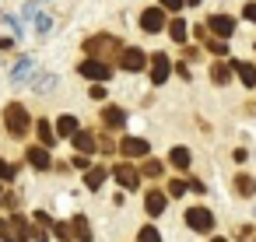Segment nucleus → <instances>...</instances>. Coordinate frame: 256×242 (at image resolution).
Wrapping results in <instances>:
<instances>
[{
  "label": "nucleus",
  "mask_w": 256,
  "mask_h": 242,
  "mask_svg": "<svg viewBox=\"0 0 256 242\" xmlns=\"http://www.w3.org/2000/svg\"><path fill=\"white\" fill-rule=\"evenodd\" d=\"M246 18L256 25V0H252V4H246Z\"/></svg>",
  "instance_id": "37"
},
{
  "label": "nucleus",
  "mask_w": 256,
  "mask_h": 242,
  "mask_svg": "<svg viewBox=\"0 0 256 242\" xmlns=\"http://www.w3.org/2000/svg\"><path fill=\"white\" fill-rule=\"evenodd\" d=\"M144 64H148V60H144V53H140L137 46H130V50H123V53H120V67H123V70H130V74L144 70Z\"/></svg>",
  "instance_id": "5"
},
{
  "label": "nucleus",
  "mask_w": 256,
  "mask_h": 242,
  "mask_svg": "<svg viewBox=\"0 0 256 242\" xmlns=\"http://www.w3.org/2000/svg\"><path fill=\"white\" fill-rule=\"evenodd\" d=\"M207 28H210V32L218 36V39H228V36L235 32V22H232L228 14H214V18L207 22Z\"/></svg>",
  "instance_id": "9"
},
{
  "label": "nucleus",
  "mask_w": 256,
  "mask_h": 242,
  "mask_svg": "<svg viewBox=\"0 0 256 242\" xmlns=\"http://www.w3.org/2000/svg\"><path fill=\"white\" fill-rule=\"evenodd\" d=\"M186 190H193V193H204V182H200V179H190V182H186Z\"/></svg>",
  "instance_id": "38"
},
{
  "label": "nucleus",
  "mask_w": 256,
  "mask_h": 242,
  "mask_svg": "<svg viewBox=\"0 0 256 242\" xmlns=\"http://www.w3.org/2000/svg\"><path fill=\"white\" fill-rule=\"evenodd\" d=\"M168 36H172L176 42H186V22H182V18L168 22Z\"/></svg>",
  "instance_id": "25"
},
{
  "label": "nucleus",
  "mask_w": 256,
  "mask_h": 242,
  "mask_svg": "<svg viewBox=\"0 0 256 242\" xmlns=\"http://www.w3.org/2000/svg\"><path fill=\"white\" fill-rule=\"evenodd\" d=\"M116 182H120L123 190H137V186H140V172H137L134 165H116Z\"/></svg>",
  "instance_id": "8"
},
{
  "label": "nucleus",
  "mask_w": 256,
  "mask_h": 242,
  "mask_svg": "<svg viewBox=\"0 0 256 242\" xmlns=\"http://www.w3.org/2000/svg\"><path fill=\"white\" fill-rule=\"evenodd\" d=\"M0 238L11 242V224H8V218H0Z\"/></svg>",
  "instance_id": "34"
},
{
  "label": "nucleus",
  "mask_w": 256,
  "mask_h": 242,
  "mask_svg": "<svg viewBox=\"0 0 256 242\" xmlns=\"http://www.w3.org/2000/svg\"><path fill=\"white\" fill-rule=\"evenodd\" d=\"M36 134H39V140H42V148H50V144L56 140V134H53V126H50L46 120H39V123H36Z\"/></svg>",
  "instance_id": "22"
},
{
  "label": "nucleus",
  "mask_w": 256,
  "mask_h": 242,
  "mask_svg": "<svg viewBox=\"0 0 256 242\" xmlns=\"http://www.w3.org/2000/svg\"><path fill=\"white\" fill-rule=\"evenodd\" d=\"M102 123H106L109 130H120V126L126 123V109H120V106H106V109H102Z\"/></svg>",
  "instance_id": "11"
},
{
  "label": "nucleus",
  "mask_w": 256,
  "mask_h": 242,
  "mask_svg": "<svg viewBox=\"0 0 256 242\" xmlns=\"http://www.w3.org/2000/svg\"><path fill=\"white\" fill-rule=\"evenodd\" d=\"M186 193V182L182 179H168V196H182Z\"/></svg>",
  "instance_id": "29"
},
{
  "label": "nucleus",
  "mask_w": 256,
  "mask_h": 242,
  "mask_svg": "<svg viewBox=\"0 0 256 242\" xmlns=\"http://www.w3.org/2000/svg\"><path fill=\"white\" fill-rule=\"evenodd\" d=\"M144 176H162V162L148 158V165H144Z\"/></svg>",
  "instance_id": "32"
},
{
  "label": "nucleus",
  "mask_w": 256,
  "mask_h": 242,
  "mask_svg": "<svg viewBox=\"0 0 256 242\" xmlns=\"http://www.w3.org/2000/svg\"><path fill=\"white\" fill-rule=\"evenodd\" d=\"M32 70H36V60H32V56H25V60H22L14 70H11V81H14V84H22V81H25Z\"/></svg>",
  "instance_id": "19"
},
{
  "label": "nucleus",
  "mask_w": 256,
  "mask_h": 242,
  "mask_svg": "<svg viewBox=\"0 0 256 242\" xmlns=\"http://www.w3.org/2000/svg\"><path fill=\"white\" fill-rule=\"evenodd\" d=\"M70 238H78V242H92V224H88L84 214H78V218L70 221Z\"/></svg>",
  "instance_id": "14"
},
{
  "label": "nucleus",
  "mask_w": 256,
  "mask_h": 242,
  "mask_svg": "<svg viewBox=\"0 0 256 242\" xmlns=\"http://www.w3.org/2000/svg\"><path fill=\"white\" fill-rule=\"evenodd\" d=\"M204 46H207L214 56H224V53H228V42H224V39H204Z\"/></svg>",
  "instance_id": "26"
},
{
  "label": "nucleus",
  "mask_w": 256,
  "mask_h": 242,
  "mask_svg": "<svg viewBox=\"0 0 256 242\" xmlns=\"http://www.w3.org/2000/svg\"><path fill=\"white\" fill-rule=\"evenodd\" d=\"M140 28H144V32H162V28H165V11L148 8V11L140 14Z\"/></svg>",
  "instance_id": "7"
},
{
  "label": "nucleus",
  "mask_w": 256,
  "mask_h": 242,
  "mask_svg": "<svg viewBox=\"0 0 256 242\" xmlns=\"http://www.w3.org/2000/svg\"><path fill=\"white\" fill-rule=\"evenodd\" d=\"M84 53H88V60H102V64H112V60H120V39H112V36H92V39H84Z\"/></svg>",
  "instance_id": "1"
},
{
  "label": "nucleus",
  "mask_w": 256,
  "mask_h": 242,
  "mask_svg": "<svg viewBox=\"0 0 256 242\" xmlns=\"http://www.w3.org/2000/svg\"><path fill=\"white\" fill-rule=\"evenodd\" d=\"M53 235H56L60 242H70V224H64V221H56V224H53Z\"/></svg>",
  "instance_id": "28"
},
{
  "label": "nucleus",
  "mask_w": 256,
  "mask_h": 242,
  "mask_svg": "<svg viewBox=\"0 0 256 242\" xmlns=\"http://www.w3.org/2000/svg\"><path fill=\"white\" fill-rule=\"evenodd\" d=\"M144 207H148V214H151V218H158V214L165 210V193L151 190V193H148V200H144Z\"/></svg>",
  "instance_id": "18"
},
{
  "label": "nucleus",
  "mask_w": 256,
  "mask_h": 242,
  "mask_svg": "<svg viewBox=\"0 0 256 242\" xmlns=\"http://www.w3.org/2000/svg\"><path fill=\"white\" fill-rule=\"evenodd\" d=\"M214 242H224V238H214Z\"/></svg>",
  "instance_id": "40"
},
{
  "label": "nucleus",
  "mask_w": 256,
  "mask_h": 242,
  "mask_svg": "<svg viewBox=\"0 0 256 242\" xmlns=\"http://www.w3.org/2000/svg\"><path fill=\"white\" fill-rule=\"evenodd\" d=\"M32 22H36V28H39V32H50V18H46V14H36Z\"/></svg>",
  "instance_id": "33"
},
{
  "label": "nucleus",
  "mask_w": 256,
  "mask_h": 242,
  "mask_svg": "<svg viewBox=\"0 0 256 242\" xmlns=\"http://www.w3.org/2000/svg\"><path fill=\"white\" fill-rule=\"evenodd\" d=\"M182 4H200V0H182Z\"/></svg>",
  "instance_id": "39"
},
{
  "label": "nucleus",
  "mask_w": 256,
  "mask_h": 242,
  "mask_svg": "<svg viewBox=\"0 0 256 242\" xmlns=\"http://www.w3.org/2000/svg\"><path fill=\"white\" fill-rule=\"evenodd\" d=\"M70 140H74V148H78V151H81L84 158H88V154L95 151V144H98V137H95L92 130H78V134H74Z\"/></svg>",
  "instance_id": "12"
},
{
  "label": "nucleus",
  "mask_w": 256,
  "mask_h": 242,
  "mask_svg": "<svg viewBox=\"0 0 256 242\" xmlns=\"http://www.w3.org/2000/svg\"><path fill=\"white\" fill-rule=\"evenodd\" d=\"M8 224H11V242H28L32 238V228H28L25 218H11Z\"/></svg>",
  "instance_id": "16"
},
{
  "label": "nucleus",
  "mask_w": 256,
  "mask_h": 242,
  "mask_svg": "<svg viewBox=\"0 0 256 242\" xmlns=\"http://www.w3.org/2000/svg\"><path fill=\"white\" fill-rule=\"evenodd\" d=\"M102 182H106V168H88V172H84V186H88V190H98Z\"/></svg>",
  "instance_id": "24"
},
{
  "label": "nucleus",
  "mask_w": 256,
  "mask_h": 242,
  "mask_svg": "<svg viewBox=\"0 0 256 242\" xmlns=\"http://www.w3.org/2000/svg\"><path fill=\"white\" fill-rule=\"evenodd\" d=\"M25 158H28V165H32V168H50V165H53L50 148H42V144H39V148H28V154H25Z\"/></svg>",
  "instance_id": "13"
},
{
  "label": "nucleus",
  "mask_w": 256,
  "mask_h": 242,
  "mask_svg": "<svg viewBox=\"0 0 256 242\" xmlns=\"http://www.w3.org/2000/svg\"><path fill=\"white\" fill-rule=\"evenodd\" d=\"M158 4H162L165 11H179V8H182V0H158Z\"/></svg>",
  "instance_id": "35"
},
{
  "label": "nucleus",
  "mask_w": 256,
  "mask_h": 242,
  "mask_svg": "<svg viewBox=\"0 0 256 242\" xmlns=\"http://www.w3.org/2000/svg\"><path fill=\"white\" fill-rule=\"evenodd\" d=\"M14 172H18V168H14L11 162H4V158H0V179H14Z\"/></svg>",
  "instance_id": "30"
},
{
  "label": "nucleus",
  "mask_w": 256,
  "mask_h": 242,
  "mask_svg": "<svg viewBox=\"0 0 256 242\" xmlns=\"http://www.w3.org/2000/svg\"><path fill=\"white\" fill-rule=\"evenodd\" d=\"M235 190H238L242 196H252V193H256V179H252L249 172H238V176H235Z\"/></svg>",
  "instance_id": "20"
},
{
  "label": "nucleus",
  "mask_w": 256,
  "mask_h": 242,
  "mask_svg": "<svg viewBox=\"0 0 256 242\" xmlns=\"http://www.w3.org/2000/svg\"><path fill=\"white\" fill-rule=\"evenodd\" d=\"M78 70H81V74H84L88 81H98V84L112 78V67H109V64H102V60H84V64H81Z\"/></svg>",
  "instance_id": "4"
},
{
  "label": "nucleus",
  "mask_w": 256,
  "mask_h": 242,
  "mask_svg": "<svg viewBox=\"0 0 256 242\" xmlns=\"http://www.w3.org/2000/svg\"><path fill=\"white\" fill-rule=\"evenodd\" d=\"M78 130H81V126H78V120H74V116H60V120H56V130H53V134H56V137H74Z\"/></svg>",
  "instance_id": "17"
},
{
  "label": "nucleus",
  "mask_w": 256,
  "mask_h": 242,
  "mask_svg": "<svg viewBox=\"0 0 256 242\" xmlns=\"http://www.w3.org/2000/svg\"><path fill=\"white\" fill-rule=\"evenodd\" d=\"M186 224H190L193 232H210V228H214V214H210L207 207H190V210H186Z\"/></svg>",
  "instance_id": "3"
},
{
  "label": "nucleus",
  "mask_w": 256,
  "mask_h": 242,
  "mask_svg": "<svg viewBox=\"0 0 256 242\" xmlns=\"http://www.w3.org/2000/svg\"><path fill=\"white\" fill-rule=\"evenodd\" d=\"M228 78H232V67L228 64H214L210 67V81L214 84H228Z\"/></svg>",
  "instance_id": "21"
},
{
  "label": "nucleus",
  "mask_w": 256,
  "mask_h": 242,
  "mask_svg": "<svg viewBox=\"0 0 256 242\" xmlns=\"http://www.w3.org/2000/svg\"><path fill=\"white\" fill-rule=\"evenodd\" d=\"M140 242H162V232L151 228V224H144V228H140Z\"/></svg>",
  "instance_id": "27"
},
{
  "label": "nucleus",
  "mask_w": 256,
  "mask_h": 242,
  "mask_svg": "<svg viewBox=\"0 0 256 242\" xmlns=\"http://www.w3.org/2000/svg\"><path fill=\"white\" fill-rule=\"evenodd\" d=\"M4 123H8V134H11V137H25V134H28V126H32L28 109H25V106H18V102H11V106L4 109Z\"/></svg>",
  "instance_id": "2"
},
{
  "label": "nucleus",
  "mask_w": 256,
  "mask_h": 242,
  "mask_svg": "<svg viewBox=\"0 0 256 242\" xmlns=\"http://www.w3.org/2000/svg\"><path fill=\"white\" fill-rule=\"evenodd\" d=\"M120 151H123L126 158H144V154H148L151 148H148V140H140V137H123Z\"/></svg>",
  "instance_id": "10"
},
{
  "label": "nucleus",
  "mask_w": 256,
  "mask_h": 242,
  "mask_svg": "<svg viewBox=\"0 0 256 242\" xmlns=\"http://www.w3.org/2000/svg\"><path fill=\"white\" fill-rule=\"evenodd\" d=\"M228 67H235V74H238V81H242L246 88L256 84V67H252V64H246V60H232Z\"/></svg>",
  "instance_id": "15"
},
{
  "label": "nucleus",
  "mask_w": 256,
  "mask_h": 242,
  "mask_svg": "<svg viewBox=\"0 0 256 242\" xmlns=\"http://www.w3.org/2000/svg\"><path fill=\"white\" fill-rule=\"evenodd\" d=\"M53 84H56L53 78H39V81H32V88H36V92H50Z\"/></svg>",
  "instance_id": "31"
},
{
  "label": "nucleus",
  "mask_w": 256,
  "mask_h": 242,
  "mask_svg": "<svg viewBox=\"0 0 256 242\" xmlns=\"http://www.w3.org/2000/svg\"><path fill=\"white\" fill-rule=\"evenodd\" d=\"M168 162H172L176 168H190V151H186V148H172V151H168Z\"/></svg>",
  "instance_id": "23"
},
{
  "label": "nucleus",
  "mask_w": 256,
  "mask_h": 242,
  "mask_svg": "<svg viewBox=\"0 0 256 242\" xmlns=\"http://www.w3.org/2000/svg\"><path fill=\"white\" fill-rule=\"evenodd\" d=\"M168 70H172L168 56H165V53H154V56H151V84H165V81H168Z\"/></svg>",
  "instance_id": "6"
},
{
  "label": "nucleus",
  "mask_w": 256,
  "mask_h": 242,
  "mask_svg": "<svg viewBox=\"0 0 256 242\" xmlns=\"http://www.w3.org/2000/svg\"><path fill=\"white\" fill-rule=\"evenodd\" d=\"M92 98L102 102V98H106V88H102V84H92Z\"/></svg>",
  "instance_id": "36"
}]
</instances>
